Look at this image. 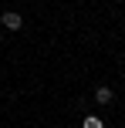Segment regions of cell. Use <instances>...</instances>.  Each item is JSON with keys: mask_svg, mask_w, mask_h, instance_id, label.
<instances>
[{"mask_svg": "<svg viewBox=\"0 0 125 128\" xmlns=\"http://www.w3.org/2000/svg\"><path fill=\"white\" fill-rule=\"evenodd\" d=\"M81 128H105V122H101V118H95V115H88Z\"/></svg>", "mask_w": 125, "mask_h": 128, "instance_id": "cell-3", "label": "cell"}, {"mask_svg": "<svg viewBox=\"0 0 125 128\" xmlns=\"http://www.w3.org/2000/svg\"><path fill=\"white\" fill-rule=\"evenodd\" d=\"M0 20H4V27H7V30H20V24H24V17H20V14H4V17H0Z\"/></svg>", "mask_w": 125, "mask_h": 128, "instance_id": "cell-1", "label": "cell"}, {"mask_svg": "<svg viewBox=\"0 0 125 128\" xmlns=\"http://www.w3.org/2000/svg\"><path fill=\"white\" fill-rule=\"evenodd\" d=\"M95 101L98 104H112V88H98L95 91Z\"/></svg>", "mask_w": 125, "mask_h": 128, "instance_id": "cell-2", "label": "cell"}]
</instances>
